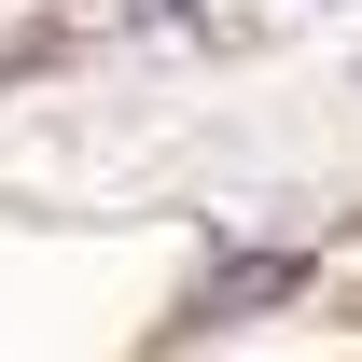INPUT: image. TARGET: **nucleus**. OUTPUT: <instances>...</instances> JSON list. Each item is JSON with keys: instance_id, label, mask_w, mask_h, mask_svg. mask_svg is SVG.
<instances>
[{"instance_id": "1", "label": "nucleus", "mask_w": 362, "mask_h": 362, "mask_svg": "<svg viewBox=\"0 0 362 362\" xmlns=\"http://www.w3.org/2000/svg\"><path fill=\"white\" fill-rule=\"evenodd\" d=\"M293 279H307V265H293V251H237V265L209 279V293H195V320H237V307H279Z\"/></svg>"}]
</instances>
